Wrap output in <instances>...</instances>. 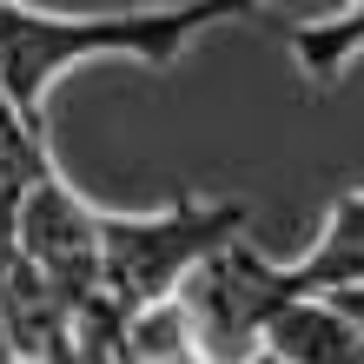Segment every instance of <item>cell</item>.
<instances>
[{"instance_id": "cell-5", "label": "cell", "mask_w": 364, "mask_h": 364, "mask_svg": "<svg viewBox=\"0 0 364 364\" xmlns=\"http://www.w3.org/2000/svg\"><path fill=\"white\" fill-rule=\"evenodd\" d=\"M298 291H351L364 285V192H338L325 225H318V239L285 259Z\"/></svg>"}, {"instance_id": "cell-4", "label": "cell", "mask_w": 364, "mask_h": 364, "mask_svg": "<svg viewBox=\"0 0 364 364\" xmlns=\"http://www.w3.org/2000/svg\"><path fill=\"white\" fill-rule=\"evenodd\" d=\"M259 351L278 364H364V338L345 318V305L325 291H291L272 311V325L259 338Z\"/></svg>"}, {"instance_id": "cell-9", "label": "cell", "mask_w": 364, "mask_h": 364, "mask_svg": "<svg viewBox=\"0 0 364 364\" xmlns=\"http://www.w3.org/2000/svg\"><path fill=\"white\" fill-rule=\"evenodd\" d=\"M239 364H278V358H265V351H252V358H239Z\"/></svg>"}, {"instance_id": "cell-6", "label": "cell", "mask_w": 364, "mask_h": 364, "mask_svg": "<svg viewBox=\"0 0 364 364\" xmlns=\"http://www.w3.org/2000/svg\"><path fill=\"white\" fill-rule=\"evenodd\" d=\"M358 53H364V0H345L338 14L291 27V60H298V73H305L311 87H331Z\"/></svg>"}, {"instance_id": "cell-8", "label": "cell", "mask_w": 364, "mask_h": 364, "mask_svg": "<svg viewBox=\"0 0 364 364\" xmlns=\"http://www.w3.org/2000/svg\"><path fill=\"white\" fill-rule=\"evenodd\" d=\"M325 298H338V305H345V318H351L358 338H364V285H351V291H325Z\"/></svg>"}, {"instance_id": "cell-7", "label": "cell", "mask_w": 364, "mask_h": 364, "mask_svg": "<svg viewBox=\"0 0 364 364\" xmlns=\"http://www.w3.org/2000/svg\"><path fill=\"white\" fill-rule=\"evenodd\" d=\"M126 364H212L192 338L179 305H146L126 311Z\"/></svg>"}, {"instance_id": "cell-1", "label": "cell", "mask_w": 364, "mask_h": 364, "mask_svg": "<svg viewBox=\"0 0 364 364\" xmlns=\"http://www.w3.org/2000/svg\"><path fill=\"white\" fill-rule=\"evenodd\" d=\"M252 0H159V7H119V14H60L0 0V106L33 126H47V93L87 60H139L173 67L205 33L245 20Z\"/></svg>"}, {"instance_id": "cell-2", "label": "cell", "mask_w": 364, "mask_h": 364, "mask_svg": "<svg viewBox=\"0 0 364 364\" xmlns=\"http://www.w3.org/2000/svg\"><path fill=\"white\" fill-rule=\"evenodd\" d=\"M245 232H252L245 199H192V192H179L153 212L100 205V305H113L119 318L146 311V305H173L186 291V278Z\"/></svg>"}, {"instance_id": "cell-3", "label": "cell", "mask_w": 364, "mask_h": 364, "mask_svg": "<svg viewBox=\"0 0 364 364\" xmlns=\"http://www.w3.org/2000/svg\"><path fill=\"white\" fill-rule=\"evenodd\" d=\"M298 291V278L285 259H265L252 239H232L219 259H205L199 272L186 278V291L173 305L186 311L192 338L212 364H239L259 351V338L272 325V311Z\"/></svg>"}]
</instances>
